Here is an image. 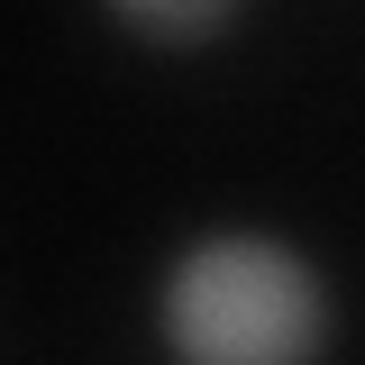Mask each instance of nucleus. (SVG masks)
<instances>
[{"mask_svg": "<svg viewBox=\"0 0 365 365\" xmlns=\"http://www.w3.org/2000/svg\"><path fill=\"white\" fill-rule=\"evenodd\" d=\"M329 338V292L283 237L220 228L165 274L174 365H311Z\"/></svg>", "mask_w": 365, "mask_h": 365, "instance_id": "obj_1", "label": "nucleus"}, {"mask_svg": "<svg viewBox=\"0 0 365 365\" xmlns=\"http://www.w3.org/2000/svg\"><path fill=\"white\" fill-rule=\"evenodd\" d=\"M128 28H146V37H165V46H192V37H210V28H228V9L237 0H110Z\"/></svg>", "mask_w": 365, "mask_h": 365, "instance_id": "obj_2", "label": "nucleus"}]
</instances>
